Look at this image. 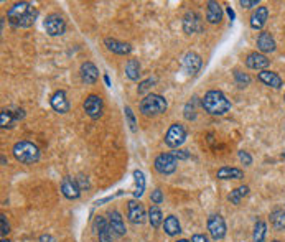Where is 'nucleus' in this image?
<instances>
[{"label":"nucleus","mask_w":285,"mask_h":242,"mask_svg":"<svg viewBox=\"0 0 285 242\" xmlns=\"http://www.w3.org/2000/svg\"><path fill=\"white\" fill-rule=\"evenodd\" d=\"M94 229H96V232H98L99 242H112V229L109 226V221H106V217L96 216Z\"/></svg>","instance_id":"nucleus-15"},{"label":"nucleus","mask_w":285,"mask_h":242,"mask_svg":"<svg viewBox=\"0 0 285 242\" xmlns=\"http://www.w3.org/2000/svg\"><path fill=\"white\" fill-rule=\"evenodd\" d=\"M191 242H209V239L204 234H195L191 237Z\"/></svg>","instance_id":"nucleus-42"},{"label":"nucleus","mask_w":285,"mask_h":242,"mask_svg":"<svg viewBox=\"0 0 285 242\" xmlns=\"http://www.w3.org/2000/svg\"><path fill=\"white\" fill-rule=\"evenodd\" d=\"M36 17H38V10L30 2H17L7 12L9 22L14 27H20V28L32 27L36 22Z\"/></svg>","instance_id":"nucleus-1"},{"label":"nucleus","mask_w":285,"mask_h":242,"mask_svg":"<svg viewBox=\"0 0 285 242\" xmlns=\"http://www.w3.org/2000/svg\"><path fill=\"white\" fill-rule=\"evenodd\" d=\"M127 217H129L132 224H144L145 219H147L144 204L140 201H137V199H130L127 203Z\"/></svg>","instance_id":"nucleus-10"},{"label":"nucleus","mask_w":285,"mask_h":242,"mask_svg":"<svg viewBox=\"0 0 285 242\" xmlns=\"http://www.w3.org/2000/svg\"><path fill=\"white\" fill-rule=\"evenodd\" d=\"M238 155H239V160H241L242 165H246V167H251L252 165V156L249 155V152H244V150H241Z\"/></svg>","instance_id":"nucleus-38"},{"label":"nucleus","mask_w":285,"mask_h":242,"mask_svg":"<svg viewBox=\"0 0 285 242\" xmlns=\"http://www.w3.org/2000/svg\"><path fill=\"white\" fill-rule=\"evenodd\" d=\"M40 242H54L51 235H41L40 237Z\"/></svg>","instance_id":"nucleus-43"},{"label":"nucleus","mask_w":285,"mask_h":242,"mask_svg":"<svg viewBox=\"0 0 285 242\" xmlns=\"http://www.w3.org/2000/svg\"><path fill=\"white\" fill-rule=\"evenodd\" d=\"M83 109L86 116L93 120H98L102 117V99L98 94H89L83 102Z\"/></svg>","instance_id":"nucleus-9"},{"label":"nucleus","mask_w":285,"mask_h":242,"mask_svg":"<svg viewBox=\"0 0 285 242\" xmlns=\"http://www.w3.org/2000/svg\"><path fill=\"white\" fill-rule=\"evenodd\" d=\"M175 242H191V240H186V239H178V240H175Z\"/></svg>","instance_id":"nucleus-46"},{"label":"nucleus","mask_w":285,"mask_h":242,"mask_svg":"<svg viewBox=\"0 0 285 242\" xmlns=\"http://www.w3.org/2000/svg\"><path fill=\"white\" fill-rule=\"evenodd\" d=\"M76 183H78V186H80V190H81V191H88V190L91 188L89 180H88V177H84V175H78Z\"/></svg>","instance_id":"nucleus-37"},{"label":"nucleus","mask_w":285,"mask_h":242,"mask_svg":"<svg viewBox=\"0 0 285 242\" xmlns=\"http://www.w3.org/2000/svg\"><path fill=\"white\" fill-rule=\"evenodd\" d=\"M150 199H152V203L155 204H160L162 201H163V193H162V190H154L152 191V195H150Z\"/></svg>","instance_id":"nucleus-39"},{"label":"nucleus","mask_w":285,"mask_h":242,"mask_svg":"<svg viewBox=\"0 0 285 242\" xmlns=\"http://www.w3.org/2000/svg\"><path fill=\"white\" fill-rule=\"evenodd\" d=\"M80 76H81V81L84 84H96L99 79V69L96 68V64L93 61H84L80 68Z\"/></svg>","instance_id":"nucleus-14"},{"label":"nucleus","mask_w":285,"mask_h":242,"mask_svg":"<svg viewBox=\"0 0 285 242\" xmlns=\"http://www.w3.org/2000/svg\"><path fill=\"white\" fill-rule=\"evenodd\" d=\"M203 66V59L198 53L195 51H188L183 56V68L190 76H196L199 69Z\"/></svg>","instance_id":"nucleus-13"},{"label":"nucleus","mask_w":285,"mask_h":242,"mask_svg":"<svg viewBox=\"0 0 285 242\" xmlns=\"http://www.w3.org/2000/svg\"><path fill=\"white\" fill-rule=\"evenodd\" d=\"M125 76L129 77L130 81H137L140 77V63L138 59H129L125 64Z\"/></svg>","instance_id":"nucleus-28"},{"label":"nucleus","mask_w":285,"mask_h":242,"mask_svg":"<svg viewBox=\"0 0 285 242\" xmlns=\"http://www.w3.org/2000/svg\"><path fill=\"white\" fill-rule=\"evenodd\" d=\"M239 5H241V7H244V9L259 7V0H241Z\"/></svg>","instance_id":"nucleus-40"},{"label":"nucleus","mask_w":285,"mask_h":242,"mask_svg":"<svg viewBox=\"0 0 285 242\" xmlns=\"http://www.w3.org/2000/svg\"><path fill=\"white\" fill-rule=\"evenodd\" d=\"M163 214H162V211H160V208L159 206H150V209H149V222H150V226L152 227H160V226H163Z\"/></svg>","instance_id":"nucleus-29"},{"label":"nucleus","mask_w":285,"mask_h":242,"mask_svg":"<svg viewBox=\"0 0 285 242\" xmlns=\"http://www.w3.org/2000/svg\"><path fill=\"white\" fill-rule=\"evenodd\" d=\"M270 226L275 229V231H285V209L282 208H275L269 216Z\"/></svg>","instance_id":"nucleus-26"},{"label":"nucleus","mask_w":285,"mask_h":242,"mask_svg":"<svg viewBox=\"0 0 285 242\" xmlns=\"http://www.w3.org/2000/svg\"><path fill=\"white\" fill-rule=\"evenodd\" d=\"M265 235H267V224L264 221H257L254 224V231H252V239L254 242H264Z\"/></svg>","instance_id":"nucleus-30"},{"label":"nucleus","mask_w":285,"mask_h":242,"mask_svg":"<svg viewBox=\"0 0 285 242\" xmlns=\"http://www.w3.org/2000/svg\"><path fill=\"white\" fill-rule=\"evenodd\" d=\"M155 77H149V79H145V81H142L140 84H138V88H137V93L138 94H144L145 93V91H149L152 86H154V84H155Z\"/></svg>","instance_id":"nucleus-36"},{"label":"nucleus","mask_w":285,"mask_h":242,"mask_svg":"<svg viewBox=\"0 0 285 242\" xmlns=\"http://www.w3.org/2000/svg\"><path fill=\"white\" fill-rule=\"evenodd\" d=\"M257 50L259 53L267 54V53H274L277 50V43L275 38L272 36L270 32H260L257 36Z\"/></svg>","instance_id":"nucleus-16"},{"label":"nucleus","mask_w":285,"mask_h":242,"mask_svg":"<svg viewBox=\"0 0 285 242\" xmlns=\"http://www.w3.org/2000/svg\"><path fill=\"white\" fill-rule=\"evenodd\" d=\"M173 155L177 160H188L190 158V153H188L186 150H177V152H173Z\"/></svg>","instance_id":"nucleus-41"},{"label":"nucleus","mask_w":285,"mask_h":242,"mask_svg":"<svg viewBox=\"0 0 285 242\" xmlns=\"http://www.w3.org/2000/svg\"><path fill=\"white\" fill-rule=\"evenodd\" d=\"M15 122L17 120H15L14 112L2 111V114H0V125H2V129H9V127H12Z\"/></svg>","instance_id":"nucleus-32"},{"label":"nucleus","mask_w":285,"mask_h":242,"mask_svg":"<svg viewBox=\"0 0 285 242\" xmlns=\"http://www.w3.org/2000/svg\"><path fill=\"white\" fill-rule=\"evenodd\" d=\"M12 153H14L17 162L25 163V165H33L41 156L38 145H35L33 142H28V140L17 142L14 147H12Z\"/></svg>","instance_id":"nucleus-3"},{"label":"nucleus","mask_w":285,"mask_h":242,"mask_svg":"<svg viewBox=\"0 0 285 242\" xmlns=\"http://www.w3.org/2000/svg\"><path fill=\"white\" fill-rule=\"evenodd\" d=\"M0 242H10L9 239H2V240H0Z\"/></svg>","instance_id":"nucleus-47"},{"label":"nucleus","mask_w":285,"mask_h":242,"mask_svg":"<svg viewBox=\"0 0 285 242\" xmlns=\"http://www.w3.org/2000/svg\"><path fill=\"white\" fill-rule=\"evenodd\" d=\"M257 79L265 84V86H269V88H274V89H280L283 86V79L280 76L277 74V72L274 71H269V69H265V71H259L257 72Z\"/></svg>","instance_id":"nucleus-19"},{"label":"nucleus","mask_w":285,"mask_h":242,"mask_svg":"<svg viewBox=\"0 0 285 242\" xmlns=\"http://www.w3.org/2000/svg\"><path fill=\"white\" fill-rule=\"evenodd\" d=\"M208 232L213 237V240H221L226 237V222L221 214H211L208 217Z\"/></svg>","instance_id":"nucleus-8"},{"label":"nucleus","mask_w":285,"mask_h":242,"mask_svg":"<svg viewBox=\"0 0 285 242\" xmlns=\"http://www.w3.org/2000/svg\"><path fill=\"white\" fill-rule=\"evenodd\" d=\"M104 46L111 53L120 54V56H125V54H130L132 53V46L129 43H125V41H120V40H116V38H111V36L104 38Z\"/></svg>","instance_id":"nucleus-18"},{"label":"nucleus","mask_w":285,"mask_h":242,"mask_svg":"<svg viewBox=\"0 0 285 242\" xmlns=\"http://www.w3.org/2000/svg\"><path fill=\"white\" fill-rule=\"evenodd\" d=\"M140 112L145 117H157L167 111L168 102L160 94H149L140 101Z\"/></svg>","instance_id":"nucleus-4"},{"label":"nucleus","mask_w":285,"mask_h":242,"mask_svg":"<svg viewBox=\"0 0 285 242\" xmlns=\"http://www.w3.org/2000/svg\"><path fill=\"white\" fill-rule=\"evenodd\" d=\"M270 59L267 58V54H262L259 51L249 53L246 56V66L249 69H256V71H265L269 68Z\"/></svg>","instance_id":"nucleus-12"},{"label":"nucleus","mask_w":285,"mask_h":242,"mask_svg":"<svg viewBox=\"0 0 285 242\" xmlns=\"http://www.w3.org/2000/svg\"><path fill=\"white\" fill-rule=\"evenodd\" d=\"M206 20L211 25H218L223 20V7L218 2H215V0H209L206 4Z\"/></svg>","instance_id":"nucleus-22"},{"label":"nucleus","mask_w":285,"mask_h":242,"mask_svg":"<svg viewBox=\"0 0 285 242\" xmlns=\"http://www.w3.org/2000/svg\"><path fill=\"white\" fill-rule=\"evenodd\" d=\"M0 234H2L4 239L10 234V224H9L7 216L5 214H0Z\"/></svg>","instance_id":"nucleus-34"},{"label":"nucleus","mask_w":285,"mask_h":242,"mask_svg":"<svg viewBox=\"0 0 285 242\" xmlns=\"http://www.w3.org/2000/svg\"><path fill=\"white\" fill-rule=\"evenodd\" d=\"M109 226H111L112 232L116 235H124L125 234V224H124V219L122 216L117 209H111L109 211Z\"/></svg>","instance_id":"nucleus-23"},{"label":"nucleus","mask_w":285,"mask_h":242,"mask_svg":"<svg viewBox=\"0 0 285 242\" xmlns=\"http://www.w3.org/2000/svg\"><path fill=\"white\" fill-rule=\"evenodd\" d=\"M124 112H125V117H127V122L130 125V130L135 132L137 130V124H135V117H134V112H132V109L129 106L124 107Z\"/></svg>","instance_id":"nucleus-35"},{"label":"nucleus","mask_w":285,"mask_h":242,"mask_svg":"<svg viewBox=\"0 0 285 242\" xmlns=\"http://www.w3.org/2000/svg\"><path fill=\"white\" fill-rule=\"evenodd\" d=\"M43 27H45V32L50 36H61L66 32V22L59 14L46 15Z\"/></svg>","instance_id":"nucleus-6"},{"label":"nucleus","mask_w":285,"mask_h":242,"mask_svg":"<svg viewBox=\"0 0 285 242\" xmlns=\"http://www.w3.org/2000/svg\"><path fill=\"white\" fill-rule=\"evenodd\" d=\"M50 106H51L53 111L58 112V114L69 112V101H68V98H66V93H64V91H56V93L51 96Z\"/></svg>","instance_id":"nucleus-17"},{"label":"nucleus","mask_w":285,"mask_h":242,"mask_svg":"<svg viewBox=\"0 0 285 242\" xmlns=\"http://www.w3.org/2000/svg\"><path fill=\"white\" fill-rule=\"evenodd\" d=\"M163 231H165L167 235H170V237H173V235H178L181 232V224L178 221L177 216H167L165 221H163Z\"/></svg>","instance_id":"nucleus-25"},{"label":"nucleus","mask_w":285,"mask_h":242,"mask_svg":"<svg viewBox=\"0 0 285 242\" xmlns=\"http://www.w3.org/2000/svg\"><path fill=\"white\" fill-rule=\"evenodd\" d=\"M270 242H280V240H270Z\"/></svg>","instance_id":"nucleus-48"},{"label":"nucleus","mask_w":285,"mask_h":242,"mask_svg":"<svg viewBox=\"0 0 285 242\" xmlns=\"http://www.w3.org/2000/svg\"><path fill=\"white\" fill-rule=\"evenodd\" d=\"M61 193L64 198L68 199H78L81 196V190L78 186L76 180H73L71 177H64L61 181Z\"/></svg>","instance_id":"nucleus-21"},{"label":"nucleus","mask_w":285,"mask_h":242,"mask_svg":"<svg viewBox=\"0 0 285 242\" xmlns=\"http://www.w3.org/2000/svg\"><path fill=\"white\" fill-rule=\"evenodd\" d=\"M249 191H251V188H249L247 185L238 186V188H234L231 193H229L228 199L231 201V204H236V206H238V204H241L242 199H244L247 195H249Z\"/></svg>","instance_id":"nucleus-27"},{"label":"nucleus","mask_w":285,"mask_h":242,"mask_svg":"<svg viewBox=\"0 0 285 242\" xmlns=\"http://www.w3.org/2000/svg\"><path fill=\"white\" fill-rule=\"evenodd\" d=\"M181 25H183V32L186 35H193L196 32H201L203 30V25H201V17H199L196 12H186L183 15V22H181Z\"/></svg>","instance_id":"nucleus-11"},{"label":"nucleus","mask_w":285,"mask_h":242,"mask_svg":"<svg viewBox=\"0 0 285 242\" xmlns=\"http://www.w3.org/2000/svg\"><path fill=\"white\" fill-rule=\"evenodd\" d=\"M282 158H285V153H283V155H282Z\"/></svg>","instance_id":"nucleus-49"},{"label":"nucleus","mask_w":285,"mask_h":242,"mask_svg":"<svg viewBox=\"0 0 285 242\" xmlns=\"http://www.w3.org/2000/svg\"><path fill=\"white\" fill-rule=\"evenodd\" d=\"M234 79H236V84L242 89V88H247L251 84V76L246 74V72H242L239 69L234 71Z\"/></svg>","instance_id":"nucleus-33"},{"label":"nucleus","mask_w":285,"mask_h":242,"mask_svg":"<svg viewBox=\"0 0 285 242\" xmlns=\"http://www.w3.org/2000/svg\"><path fill=\"white\" fill-rule=\"evenodd\" d=\"M178 160L175 158L173 153H160L154 162L155 170L160 175H172L175 170H177Z\"/></svg>","instance_id":"nucleus-7"},{"label":"nucleus","mask_w":285,"mask_h":242,"mask_svg":"<svg viewBox=\"0 0 285 242\" xmlns=\"http://www.w3.org/2000/svg\"><path fill=\"white\" fill-rule=\"evenodd\" d=\"M228 14H229V17H231V20L234 18V12H233V9H228Z\"/></svg>","instance_id":"nucleus-44"},{"label":"nucleus","mask_w":285,"mask_h":242,"mask_svg":"<svg viewBox=\"0 0 285 242\" xmlns=\"http://www.w3.org/2000/svg\"><path fill=\"white\" fill-rule=\"evenodd\" d=\"M186 137H188V132L183 124H178V122L172 124L165 134V143L170 148H178L185 143Z\"/></svg>","instance_id":"nucleus-5"},{"label":"nucleus","mask_w":285,"mask_h":242,"mask_svg":"<svg viewBox=\"0 0 285 242\" xmlns=\"http://www.w3.org/2000/svg\"><path fill=\"white\" fill-rule=\"evenodd\" d=\"M218 180H242L244 178V172L236 167H221L216 172Z\"/></svg>","instance_id":"nucleus-24"},{"label":"nucleus","mask_w":285,"mask_h":242,"mask_svg":"<svg viewBox=\"0 0 285 242\" xmlns=\"http://www.w3.org/2000/svg\"><path fill=\"white\" fill-rule=\"evenodd\" d=\"M203 109L211 116H224L231 111V101L226 98V94L223 91L211 89L204 94V98L201 99Z\"/></svg>","instance_id":"nucleus-2"},{"label":"nucleus","mask_w":285,"mask_h":242,"mask_svg":"<svg viewBox=\"0 0 285 242\" xmlns=\"http://www.w3.org/2000/svg\"><path fill=\"white\" fill-rule=\"evenodd\" d=\"M269 20V7H265V5H260V7H257L256 10L252 12L251 15V28L254 30H260L262 28L265 23H267Z\"/></svg>","instance_id":"nucleus-20"},{"label":"nucleus","mask_w":285,"mask_h":242,"mask_svg":"<svg viewBox=\"0 0 285 242\" xmlns=\"http://www.w3.org/2000/svg\"><path fill=\"white\" fill-rule=\"evenodd\" d=\"M283 209H285V206H283Z\"/></svg>","instance_id":"nucleus-50"},{"label":"nucleus","mask_w":285,"mask_h":242,"mask_svg":"<svg viewBox=\"0 0 285 242\" xmlns=\"http://www.w3.org/2000/svg\"><path fill=\"white\" fill-rule=\"evenodd\" d=\"M104 81H106V84H107V86H111V79H109V76H107V74L104 76Z\"/></svg>","instance_id":"nucleus-45"},{"label":"nucleus","mask_w":285,"mask_h":242,"mask_svg":"<svg viewBox=\"0 0 285 242\" xmlns=\"http://www.w3.org/2000/svg\"><path fill=\"white\" fill-rule=\"evenodd\" d=\"M134 180H135V191H134V196L135 198H140L145 191V175L142 170H134Z\"/></svg>","instance_id":"nucleus-31"}]
</instances>
